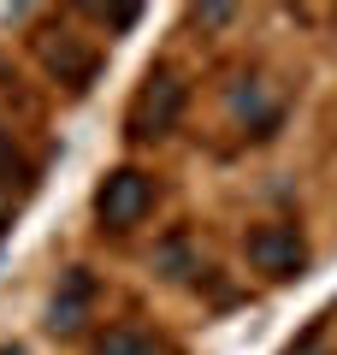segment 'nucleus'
Wrapping results in <instances>:
<instances>
[{
	"label": "nucleus",
	"instance_id": "nucleus-9",
	"mask_svg": "<svg viewBox=\"0 0 337 355\" xmlns=\"http://www.w3.org/2000/svg\"><path fill=\"white\" fill-rule=\"evenodd\" d=\"M83 18H95L101 30H130L142 24V6H83Z\"/></svg>",
	"mask_w": 337,
	"mask_h": 355
},
{
	"label": "nucleus",
	"instance_id": "nucleus-4",
	"mask_svg": "<svg viewBox=\"0 0 337 355\" xmlns=\"http://www.w3.org/2000/svg\"><path fill=\"white\" fill-rule=\"evenodd\" d=\"M36 53H42V65H48L65 89H89V83H95V71H101V53L89 48L77 30H65V24H60V30H42V36H36Z\"/></svg>",
	"mask_w": 337,
	"mask_h": 355
},
{
	"label": "nucleus",
	"instance_id": "nucleus-11",
	"mask_svg": "<svg viewBox=\"0 0 337 355\" xmlns=\"http://www.w3.org/2000/svg\"><path fill=\"white\" fill-rule=\"evenodd\" d=\"M0 355H24V349H12V343H0Z\"/></svg>",
	"mask_w": 337,
	"mask_h": 355
},
{
	"label": "nucleus",
	"instance_id": "nucleus-3",
	"mask_svg": "<svg viewBox=\"0 0 337 355\" xmlns=\"http://www.w3.org/2000/svg\"><path fill=\"white\" fill-rule=\"evenodd\" d=\"M154 178L142 172V166H119V172H107L95 184V225L101 231H130V225H142V219L154 214Z\"/></svg>",
	"mask_w": 337,
	"mask_h": 355
},
{
	"label": "nucleus",
	"instance_id": "nucleus-6",
	"mask_svg": "<svg viewBox=\"0 0 337 355\" xmlns=\"http://www.w3.org/2000/svg\"><path fill=\"white\" fill-rule=\"evenodd\" d=\"M231 119H237L243 130H254V137H266V130L278 125V101L261 83H237L231 89Z\"/></svg>",
	"mask_w": 337,
	"mask_h": 355
},
{
	"label": "nucleus",
	"instance_id": "nucleus-10",
	"mask_svg": "<svg viewBox=\"0 0 337 355\" xmlns=\"http://www.w3.org/2000/svg\"><path fill=\"white\" fill-rule=\"evenodd\" d=\"M284 355H325V349H320V338H302L296 349H284Z\"/></svg>",
	"mask_w": 337,
	"mask_h": 355
},
{
	"label": "nucleus",
	"instance_id": "nucleus-5",
	"mask_svg": "<svg viewBox=\"0 0 337 355\" xmlns=\"http://www.w3.org/2000/svg\"><path fill=\"white\" fill-rule=\"evenodd\" d=\"M89 308H95V279H89L83 266H71V272L60 279V291H53V302H48V331H53V338L83 331Z\"/></svg>",
	"mask_w": 337,
	"mask_h": 355
},
{
	"label": "nucleus",
	"instance_id": "nucleus-2",
	"mask_svg": "<svg viewBox=\"0 0 337 355\" xmlns=\"http://www.w3.org/2000/svg\"><path fill=\"white\" fill-rule=\"evenodd\" d=\"M243 261H249L266 284H290V279H302V272H308L313 249H308V237H302L296 225L266 219V225H254L249 237H243Z\"/></svg>",
	"mask_w": 337,
	"mask_h": 355
},
{
	"label": "nucleus",
	"instance_id": "nucleus-8",
	"mask_svg": "<svg viewBox=\"0 0 337 355\" xmlns=\"http://www.w3.org/2000/svg\"><path fill=\"white\" fill-rule=\"evenodd\" d=\"M24 178H30V160H24V148H18V137L0 125V196L12 190V184H24Z\"/></svg>",
	"mask_w": 337,
	"mask_h": 355
},
{
	"label": "nucleus",
	"instance_id": "nucleus-1",
	"mask_svg": "<svg viewBox=\"0 0 337 355\" xmlns=\"http://www.w3.org/2000/svg\"><path fill=\"white\" fill-rule=\"evenodd\" d=\"M178 119H184V77H178L172 65H154V71L137 83L130 107H125V137H130V142L172 137Z\"/></svg>",
	"mask_w": 337,
	"mask_h": 355
},
{
	"label": "nucleus",
	"instance_id": "nucleus-7",
	"mask_svg": "<svg viewBox=\"0 0 337 355\" xmlns=\"http://www.w3.org/2000/svg\"><path fill=\"white\" fill-rule=\"evenodd\" d=\"M89 355H172V349L142 326H107L89 338Z\"/></svg>",
	"mask_w": 337,
	"mask_h": 355
}]
</instances>
